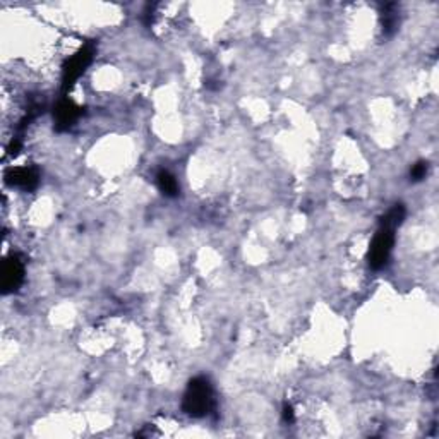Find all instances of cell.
Wrapping results in <instances>:
<instances>
[{"mask_svg": "<svg viewBox=\"0 0 439 439\" xmlns=\"http://www.w3.org/2000/svg\"><path fill=\"white\" fill-rule=\"evenodd\" d=\"M215 407L213 388L206 378H194L188 384L184 400H182V408L191 417H204L208 415Z\"/></svg>", "mask_w": 439, "mask_h": 439, "instance_id": "cell-1", "label": "cell"}, {"mask_svg": "<svg viewBox=\"0 0 439 439\" xmlns=\"http://www.w3.org/2000/svg\"><path fill=\"white\" fill-rule=\"evenodd\" d=\"M395 244V230L388 229V226H379L378 233L374 235L369 249V266L372 270H381L386 266L388 259H390L391 249Z\"/></svg>", "mask_w": 439, "mask_h": 439, "instance_id": "cell-2", "label": "cell"}, {"mask_svg": "<svg viewBox=\"0 0 439 439\" xmlns=\"http://www.w3.org/2000/svg\"><path fill=\"white\" fill-rule=\"evenodd\" d=\"M91 58H93V47L86 45L65 62L64 71H62V88H64V91L71 90L74 83L81 78L84 69L90 65Z\"/></svg>", "mask_w": 439, "mask_h": 439, "instance_id": "cell-3", "label": "cell"}, {"mask_svg": "<svg viewBox=\"0 0 439 439\" xmlns=\"http://www.w3.org/2000/svg\"><path fill=\"white\" fill-rule=\"evenodd\" d=\"M24 265L17 256H9L2 265V292L13 294L23 285Z\"/></svg>", "mask_w": 439, "mask_h": 439, "instance_id": "cell-4", "label": "cell"}, {"mask_svg": "<svg viewBox=\"0 0 439 439\" xmlns=\"http://www.w3.org/2000/svg\"><path fill=\"white\" fill-rule=\"evenodd\" d=\"M6 182L13 188H19L23 191H33L40 182V174L33 167H16L6 172Z\"/></svg>", "mask_w": 439, "mask_h": 439, "instance_id": "cell-5", "label": "cell"}, {"mask_svg": "<svg viewBox=\"0 0 439 439\" xmlns=\"http://www.w3.org/2000/svg\"><path fill=\"white\" fill-rule=\"evenodd\" d=\"M81 115V108L76 103H72L71 100H62L60 103L55 107L53 117H55V129L57 131H65L72 126V124L78 120V117Z\"/></svg>", "mask_w": 439, "mask_h": 439, "instance_id": "cell-6", "label": "cell"}, {"mask_svg": "<svg viewBox=\"0 0 439 439\" xmlns=\"http://www.w3.org/2000/svg\"><path fill=\"white\" fill-rule=\"evenodd\" d=\"M156 184H158V189L165 196L175 197L179 194L177 181H175V177L168 170H160L156 174Z\"/></svg>", "mask_w": 439, "mask_h": 439, "instance_id": "cell-7", "label": "cell"}, {"mask_svg": "<svg viewBox=\"0 0 439 439\" xmlns=\"http://www.w3.org/2000/svg\"><path fill=\"white\" fill-rule=\"evenodd\" d=\"M405 220V206L404 204H397L395 208H391L381 220V226H388V229L397 230L398 226L404 223Z\"/></svg>", "mask_w": 439, "mask_h": 439, "instance_id": "cell-8", "label": "cell"}, {"mask_svg": "<svg viewBox=\"0 0 439 439\" xmlns=\"http://www.w3.org/2000/svg\"><path fill=\"white\" fill-rule=\"evenodd\" d=\"M383 29L386 35H391V33L395 31L398 26V16H397V10H395V6L393 3H388L386 7H384V13H383Z\"/></svg>", "mask_w": 439, "mask_h": 439, "instance_id": "cell-9", "label": "cell"}, {"mask_svg": "<svg viewBox=\"0 0 439 439\" xmlns=\"http://www.w3.org/2000/svg\"><path fill=\"white\" fill-rule=\"evenodd\" d=\"M426 175H427V163L419 162V163L413 165L412 170H411V179L413 182L422 181V179H426Z\"/></svg>", "mask_w": 439, "mask_h": 439, "instance_id": "cell-10", "label": "cell"}, {"mask_svg": "<svg viewBox=\"0 0 439 439\" xmlns=\"http://www.w3.org/2000/svg\"><path fill=\"white\" fill-rule=\"evenodd\" d=\"M283 420L285 422H294V408H292V405H285L283 407Z\"/></svg>", "mask_w": 439, "mask_h": 439, "instance_id": "cell-11", "label": "cell"}]
</instances>
